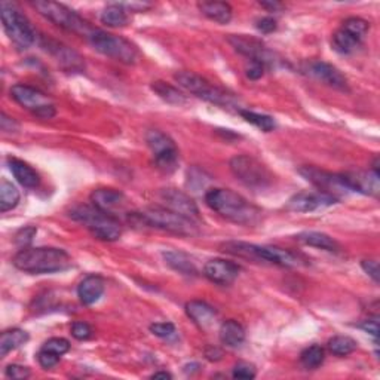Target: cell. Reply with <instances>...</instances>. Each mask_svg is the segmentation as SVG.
Returning a JSON list of instances; mask_svg holds the SVG:
<instances>
[{
    "instance_id": "e0dca14e",
    "label": "cell",
    "mask_w": 380,
    "mask_h": 380,
    "mask_svg": "<svg viewBox=\"0 0 380 380\" xmlns=\"http://www.w3.org/2000/svg\"><path fill=\"white\" fill-rule=\"evenodd\" d=\"M42 46L45 48V51L48 54L53 55L55 58L57 63L70 71H80L85 69V63L84 58H82L76 51H73L71 48L63 45L61 42H57V40L53 39H42Z\"/></svg>"
},
{
    "instance_id": "816d5d0a",
    "label": "cell",
    "mask_w": 380,
    "mask_h": 380,
    "mask_svg": "<svg viewBox=\"0 0 380 380\" xmlns=\"http://www.w3.org/2000/svg\"><path fill=\"white\" fill-rule=\"evenodd\" d=\"M263 8H266V9H269V11H276V9H280L281 8V5L280 3H268V2H263V3H260Z\"/></svg>"
},
{
    "instance_id": "44dd1931",
    "label": "cell",
    "mask_w": 380,
    "mask_h": 380,
    "mask_svg": "<svg viewBox=\"0 0 380 380\" xmlns=\"http://www.w3.org/2000/svg\"><path fill=\"white\" fill-rule=\"evenodd\" d=\"M105 290H106L105 280L98 275H89L87 278L82 280L78 287L79 300L87 306L94 305L101 299V296L105 294Z\"/></svg>"
},
{
    "instance_id": "d6a6232c",
    "label": "cell",
    "mask_w": 380,
    "mask_h": 380,
    "mask_svg": "<svg viewBox=\"0 0 380 380\" xmlns=\"http://www.w3.org/2000/svg\"><path fill=\"white\" fill-rule=\"evenodd\" d=\"M19 202V190L8 180L0 183V212H8L14 210Z\"/></svg>"
},
{
    "instance_id": "7dc6e473",
    "label": "cell",
    "mask_w": 380,
    "mask_h": 380,
    "mask_svg": "<svg viewBox=\"0 0 380 380\" xmlns=\"http://www.w3.org/2000/svg\"><path fill=\"white\" fill-rule=\"evenodd\" d=\"M276 21L273 18L271 17H264L262 19H259L257 21V28H259V32L264 33V35H269V33H273L275 30H276Z\"/></svg>"
},
{
    "instance_id": "ffe728a7",
    "label": "cell",
    "mask_w": 380,
    "mask_h": 380,
    "mask_svg": "<svg viewBox=\"0 0 380 380\" xmlns=\"http://www.w3.org/2000/svg\"><path fill=\"white\" fill-rule=\"evenodd\" d=\"M345 181L349 184L352 192L377 197L380 190V176L377 170L368 171H349L342 174Z\"/></svg>"
},
{
    "instance_id": "52a82bcc",
    "label": "cell",
    "mask_w": 380,
    "mask_h": 380,
    "mask_svg": "<svg viewBox=\"0 0 380 380\" xmlns=\"http://www.w3.org/2000/svg\"><path fill=\"white\" fill-rule=\"evenodd\" d=\"M33 6L40 15L48 19V21L67 30V32L89 37L96 30L92 28L89 23L85 21L78 12L71 11L66 5L49 2V0H37V2H33Z\"/></svg>"
},
{
    "instance_id": "d4e9b609",
    "label": "cell",
    "mask_w": 380,
    "mask_h": 380,
    "mask_svg": "<svg viewBox=\"0 0 380 380\" xmlns=\"http://www.w3.org/2000/svg\"><path fill=\"white\" fill-rule=\"evenodd\" d=\"M186 314L190 320L201 328H208L215 321V309L208 303L201 300H192L186 305Z\"/></svg>"
},
{
    "instance_id": "30bf717a",
    "label": "cell",
    "mask_w": 380,
    "mask_h": 380,
    "mask_svg": "<svg viewBox=\"0 0 380 380\" xmlns=\"http://www.w3.org/2000/svg\"><path fill=\"white\" fill-rule=\"evenodd\" d=\"M230 171L245 186L251 189H264L272 181V174L262 162L248 155H239L230 159Z\"/></svg>"
},
{
    "instance_id": "681fc988",
    "label": "cell",
    "mask_w": 380,
    "mask_h": 380,
    "mask_svg": "<svg viewBox=\"0 0 380 380\" xmlns=\"http://www.w3.org/2000/svg\"><path fill=\"white\" fill-rule=\"evenodd\" d=\"M359 328H363V330L368 334H372L374 338H377L379 336V323H377V318H374V320H367L364 321L361 325H359Z\"/></svg>"
},
{
    "instance_id": "277c9868",
    "label": "cell",
    "mask_w": 380,
    "mask_h": 380,
    "mask_svg": "<svg viewBox=\"0 0 380 380\" xmlns=\"http://www.w3.org/2000/svg\"><path fill=\"white\" fill-rule=\"evenodd\" d=\"M70 217L85 224L89 232L101 241H116L122 235V226L115 215L101 211L94 205H79L70 211Z\"/></svg>"
},
{
    "instance_id": "7402d4cb",
    "label": "cell",
    "mask_w": 380,
    "mask_h": 380,
    "mask_svg": "<svg viewBox=\"0 0 380 380\" xmlns=\"http://www.w3.org/2000/svg\"><path fill=\"white\" fill-rule=\"evenodd\" d=\"M125 201L123 193L116 189H97L91 193V202L101 211L113 214Z\"/></svg>"
},
{
    "instance_id": "603a6c76",
    "label": "cell",
    "mask_w": 380,
    "mask_h": 380,
    "mask_svg": "<svg viewBox=\"0 0 380 380\" xmlns=\"http://www.w3.org/2000/svg\"><path fill=\"white\" fill-rule=\"evenodd\" d=\"M162 257L165 260V263L170 266L171 269L176 272L186 275V276H194L198 273L197 263L193 262L189 254L177 251V250H171V251H163Z\"/></svg>"
},
{
    "instance_id": "f35d334b",
    "label": "cell",
    "mask_w": 380,
    "mask_h": 380,
    "mask_svg": "<svg viewBox=\"0 0 380 380\" xmlns=\"http://www.w3.org/2000/svg\"><path fill=\"white\" fill-rule=\"evenodd\" d=\"M150 332L152 334H155L156 337H161V338H171L176 336L177 330H176V325H174L172 323H155L150 325Z\"/></svg>"
},
{
    "instance_id": "e575fe53",
    "label": "cell",
    "mask_w": 380,
    "mask_h": 380,
    "mask_svg": "<svg viewBox=\"0 0 380 380\" xmlns=\"http://www.w3.org/2000/svg\"><path fill=\"white\" fill-rule=\"evenodd\" d=\"M325 359V351L320 345H312L306 347L300 354V363L306 370H315L321 367Z\"/></svg>"
},
{
    "instance_id": "b9f144b4",
    "label": "cell",
    "mask_w": 380,
    "mask_h": 380,
    "mask_svg": "<svg viewBox=\"0 0 380 380\" xmlns=\"http://www.w3.org/2000/svg\"><path fill=\"white\" fill-rule=\"evenodd\" d=\"M94 332H92V328L88 323L84 321H76L71 325V336H73L76 341H88V338L92 337Z\"/></svg>"
},
{
    "instance_id": "7a4b0ae2",
    "label": "cell",
    "mask_w": 380,
    "mask_h": 380,
    "mask_svg": "<svg viewBox=\"0 0 380 380\" xmlns=\"http://www.w3.org/2000/svg\"><path fill=\"white\" fill-rule=\"evenodd\" d=\"M17 269L26 273L44 275L55 273L70 268V255L55 246H36V248H21L12 259Z\"/></svg>"
},
{
    "instance_id": "f1b7e54d",
    "label": "cell",
    "mask_w": 380,
    "mask_h": 380,
    "mask_svg": "<svg viewBox=\"0 0 380 380\" xmlns=\"http://www.w3.org/2000/svg\"><path fill=\"white\" fill-rule=\"evenodd\" d=\"M296 239L305 245H309L314 246V248H320L325 251H338V248H341L332 236H328L323 232H303L297 235Z\"/></svg>"
},
{
    "instance_id": "bcb514c9",
    "label": "cell",
    "mask_w": 380,
    "mask_h": 380,
    "mask_svg": "<svg viewBox=\"0 0 380 380\" xmlns=\"http://www.w3.org/2000/svg\"><path fill=\"white\" fill-rule=\"evenodd\" d=\"M361 268L376 284H379V263L376 260H363Z\"/></svg>"
},
{
    "instance_id": "3957f363",
    "label": "cell",
    "mask_w": 380,
    "mask_h": 380,
    "mask_svg": "<svg viewBox=\"0 0 380 380\" xmlns=\"http://www.w3.org/2000/svg\"><path fill=\"white\" fill-rule=\"evenodd\" d=\"M220 248L226 254L255 263H271L282 266V268H299L303 264L299 255L289 250L278 248V246H262L242 241H228L223 242Z\"/></svg>"
},
{
    "instance_id": "4dcf8cb0",
    "label": "cell",
    "mask_w": 380,
    "mask_h": 380,
    "mask_svg": "<svg viewBox=\"0 0 380 380\" xmlns=\"http://www.w3.org/2000/svg\"><path fill=\"white\" fill-rule=\"evenodd\" d=\"M152 89L155 91L163 101L170 102V105L183 106L184 102H186V96H184L183 92L179 91L176 87L167 84V82H162V80L153 82Z\"/></svg>"
},
{
    "instance_id": "d6986e66",
    "label": "cell",
    "mask_w": 380,
    "mask_h": 380,
    "mask_svg": "<svg viewBox=\"0 0 380 380\" xmlns=\"http://www.w3.org/2000/svg\"><path fill=\"white\" fill-rule=\"evenodd\" d=\"M239 266L223 259H212L205 263L203 275L217 285H230L239 276Z\"/></svg>"
},
{
    "instance_id": "8d00e7d4",
    "label": "cell",
    "mask_w": 380,
    "mask_h": 380,
    "mask_svg": "<svg viewBox=\"0 0 380 380\" xmlns=\"http://www.w3.org/2000/svg\"><path fill=\"white\" fill-rule=\"evenodd\" d=\"M342 28L345 30V32H347L349 35H352L354 37H356L358 40H361L363 42V39L367 36L368 33V23L365 21V19L363 18H358V17H351V18H347L343 21V26Z\"/></svg>"
},
{
    "instance_id": "5bb4252c",
    "label": "cell",
    "mask_w": 380,
    "mask_h": 380,
    "mask_svg": "<svg viewBox=\"0 0 380 380\" xmlns=\"http://www.w3.org/2000/svg\"><path fill=\"white\" fill-rule=\"evenodd\" d=\"M229 44L235 48L236 53L246 57L250 61L262 63L266 69L275 64V54L259 39H254L245 35H232L229 37Z\"/></svg>"
},
{
    "instance_id": "ee69618b",
    "label": "cell",
    "mask_w": 380,
    "mask_h": 380,
    "mask_svg": "<svg viewBox=\"0 0 380 380\" xmlns=\"http://www.w3.org/2000/svg\"><path fill=\"white\" fill-rule=\"evenodd\" d=\"M60 358L61 356H58L55 354H51L48 351H44V349H40V351L37 352V361H39L40 367H44L46 370L55 367L60 363Z\"/></svg>"
},
{
    "instance_id": "8fae6325",
    "label": "cell",
    "mask_w": 380,
    "mask_h": 380,
    "mask_svg": "<svg viewBox=\"0 0 380 380\" xmlns=\"http://www.w3.org/2000/svg\"><path fill=\"white\" fill-rule=\"evenodd\" d=\"M11 97L26 110L42 119H51L55 116V105L42 91L33 87L17 84L11 88Z\"/></svg>"
},
{
    "instance_id": "2e32d148",
    "label": "cell",
    "mask_w": 380,
    "mask_h": 380,
    "mask_svg": "<svg viewBox=\"0 0 380 380\" xmlns=\"http://www.w3.org/2000/svg\"><path fill=\"white\" fill-rule=\"evenodd\" d=\"M337 201L321 192H302L297 193L287 202V210L293 212H314L327 207H332Z\"/></svg>"
},
{
    "instance_id": "f907efd6",
    "label": "cell",
    "mask_w": 380,
    "mask_h": 380,
    "mask_svg": "<svg viewBox=\"0 0 380 380\" xmlns=\"http://www.w3.org/2000/svg\"><path fill=\"white\" fill-rule=\"evenodd\" d=\"M152 379H172V374L168 373V372H156L152 374Z\"/></svg>"
},
{
    "instance_id": "ac0fdd59",
    "label": "cell",
    "mask_w": 380,
    "mask_h": 380,
    "mask_svg": "<svg viewBox=\"0 0 380 380\" xmlns=\"http://www.w3.org/2000/svg\"><path fill=\"white\" fill-rule=\"evenodd\" d=\"M307 71H309V75L312 78L323 82V84L337 91L349 92V84L346 76L333 64L325 63V61H314V63H311L309 67H307Z\"/></svg>"
},
{
    "instance_id": "836d02e7",
    "label": "cell",
    "mask_w": 380,
    "mask_h": 380,
    "mask_svg": "<svg viewBox=\"0 0 380 380\" xmlns=\"http://www.w3.org/2000/svg\"><path fill=\"white\" fill-rule=\"evenodd\" d=\"M328 351L336 356H346L356 351V342L349 336H334L327 343Z\"/></svg>"
},
{
    "instance_id": "1f68e13d",
    "label": "cell",
    "mask_w": 380,
    "mask_h": 380,
    "mask_svg": "<svg viewBox=\"0 0 380 380\" xmlns=\"http://www.w3.org/2000/svg\"><path fill=\"white\" fill-rule=\"evenodd\" d=\"M333 49L338 54H352L361 45V40H358L356 37H354L352 35H349L347 32H345L343 28L337 30V32L333 35V40H332Z\"/></svg>"
},
{
    "instance_id": "9c48e42d",
    "label": "cell",
    "mask_w": 380,
    "mask_h": 380,
    "mask_svg": "<svg viewBox=\"0 0 380 380\" xmlns=\"http://www.w3.org/2000/svg\"><path fill=\"white\" fill-rule=\"evenodd\" d=\"M89 44L94 46L97 53L113 58L123 64H136L138 60V49L129 40L120 36L110 35L102 30H94L88 37Z\"/></svg>"
},
{
    "instance_id": "4fadbf2b",
    "label": "cell",
    "mask_w": 380,
    "mask_h": 380,
    "mask_svg": "<svg viewBox=\"0 0 380 380\" xmlns=\"http://www.w3.org/2000/svg\"><path fill=\"white\" fill-rule=\"evenodd\" d=\"M147 145L155 156L158 168L171 172L179 165V150L176 143H174L167 134L162 131L152 129L146 134Z\"/></svg>"
},
{
    "instance_id": "9a60e30c",
    "label": "cell",
    "mask_w": 380,
    "mask_h": 380,
    "mask_svg": "<svg viewBox=\"0 0 380 380\" xmlns=\"http://www.w3.org/2000/svg\"><path fill=\"white\" fill-rule=\"evenodd\" d=\"M159 197H161V201L165 203V208L177 214H181L184 217H188L193 221L199 219L198 205L188 193H184L179 189L168 188V189H162L159 192Z\"/></svg>"
},
{
    "instance_id": "f546056e",
    "label": "cell",
    "mask_w": 380,
    "mask_h": 380,
    "mask_svg": "<svg viewBox=\"0 0 380 380\" xmlns=\"http://www.w3.org/2000/svg\"><path fill=\"white\" fill-rule=\"evenodd\" d=\"M128 11L125 8H123L120 3H113L109 5L105 11L101 12L100 19L101 23L107 26V27H113V28H119V27H125L128 24Z\"/></svg>"
},
{
    "instance_id": "7bdbcfd3",
    "label": "cell",
    "mask_w": 380,
    "mask_h": 380,
    "mask_svg": "<svg viewBox=\"0 0 380 380\" xmlns=\"http://www.w3.org/2000/svg\"><path fill=\"white\" fill-rule=\"evenodd\" d=\"M32 372H30L28 367L24 365H18V364H11L8 365L5 370V376L8 379H14V380H24L28 379Z\"/></svg>"
},
{
    "instance_id": "5b68a950",
    "label": "cell",
    "mask_w": 380,
    "mask_h": 380,
    "mask_svg": "<svg viewBox=\"0 0 380 380\" xmlns=\"http://www.w3.org/2000/svg\"><path fill=\"white\" fill-rule=\"evenodd\" d=\"M132 217L138 219L140 223L156 228L161 230H167L180 236H193L198 233V228L193 220L184 217L181 214L174 212L168 208L153 207L141 212H134Z\"/></svg>"
},
{
    "instance_id": "c3c4849f",
    "label": "cell",
    "mask_w": 380,
    "mask_h": 380,
    "mask_svg": "<svg viewBox=\"0 0 380 380\" xmlns=\"http://www.w3.org/2000/svg\"><path fill=\"white\" fill-rule=\"evenodd\" d=\"M0 128H2L3 132H17L19 125L14 118H9L5 113H2V116H0Z\"/></svg>"
},
{
    "instance_id": "d590c367",
    "label": "cell",
    "mask_w": 380,
    "mask_h": 380,
    "mask_svg": "<svg viewBox=\"0 0 380 380\" xmlns=\"http://www.w3.org/2000/svg\"><path fill=\"white\" fill-rule=\"evenodd\" d=\"M239 115L246 120L253 123L255 128H259L264 132H271L275 128V119L272 116L268 115H262V113H255V111H250V110H238Z\"/></svg>"
},
{
    "instance_id": "7c38bea8",
    "label": "cell",
    "mask_w": 380,
    "mask_h": 380,
    "mask_svg": "<svg viewBox=\"0 0 380 380\" xmlns=\"http://www.w3.org/2000/svg\"><path fill=\"white\" fill-rule=\"evenodd\" d=\"M299 174L311 184H314L318 192L325 193L336 201L352 193V189L349 188V184L345 181L342 174H333L315 167H302L299 170Z\"/></svg>"
},
{
    "instance_id": "ab89813d",
    "label": "cell",
    "mask_w": 380,
    "mask_h": 380,
    "mask_svg": "<svg viewBox=\"0 0 380 380\" xmlns=\"http://www.w3.org/2000/svg\"><path fill=\"white\" fill-rule=\"evenodd\" d=\"M232 376L235 379H242V380H251L255 376H257V372H255V367L250 363H238L233 367Z\"/></svg>"
},
{
    "instance_id": "484cf974",
    "label": "cell",
    "mask_w": 380,
    "mask_h": 380,
    "mask_svg": "<svg viewBox=\"0 0 380 380\" xmlns=\"http://www.w3.org/2000/svg\"><path fill=\"white\" fill-rule=\"evenodd\" d=\"M220 342L228 347H239L245 342V328L235 320H228L220 325Z\"/></svg>"
},
{
    "instance_id": "4316f807",
    "label": "cell",
    "mask_w": 380,
    "mask_h": 380,
    "mask_svg": "<svg viewBox=\"0 0 380 380\" xmlns=\"http://www.w3.org/2000/svg\"><path fill=\"white\" fill-rule=\"evenodd\" d=\"M199 11L219 24H228L232 19V6L226 2H201L198 3Z\"/></svg>"
},
{
    "instance_id": "f6af8a7d",
    "label": "cell",
    "mask_w": 380,
    "mask_h": 380,
    "mask_svg": "<svg viewBox=\"0 0 380 380\" xmlns=\"http://www.w3.org/2000/svg\"><path fill=\"white\" fill-rule=\"evenodd\" d=\"M266 71V66H263L262 63H255V61H250V66L245 69V75L251 80H259L260 78H263Z\"/></svg>"
},
{
    "instance_id": "cb8c5ba5",
    "label": "cell",
    "mask_w": 380,
    "mask_h": 380,
    "mask_svg": "<svg viewBox=\"0 0 380 380\" xmlns=\"http://www.w3.org/2000/svg\"><path fill=\"white\" fill-rule=\"evenodd\" d=\"M8 165H9V170L12 171L17 181L21 184V186L28 188V189H35L40 184L39 174L36 172V170L30 167L28 163L19 161V159H15V158H9Z\"/></svg>"
},
{
    "instance_id": "60d3db41",
    "label": "cell",
    "mask_w": 380,
    "mask_h": 380,
    "mask_svg": "<svg viewBox=\"0 0 380 380\" xmlns=\"http://www.w3.org/2000/svg\"><path fill=\"white\" fill-rule=\"evenodd\" d=\"M37 233V229L35 226H27V228L19 229L15 235V242L17 245L21 246V248H27V246L33 242V238Z\"/></svg>"
},
{
    "instance_id": "6da1fadb",
    "label": "cell",
    "mask_w": 380,
    "mask_h": 380,
    "mask_svg": "<svg viewBox=\"0 0 380 380\" xmlns=\"http://www.w3.org/2000/svg\"><path fill=\"white\" fill-rule=\"evenodd\" d=\"M205 202L208 207L220 214L223 219L236 224L251 226L259 223L260 210L246 201L242 194L230 189H211L205 193Z\"/></svg>"
},
{
    "instance_id": "8992f818",
    "label": "cell",
    "mask_w": 380,
    "mask_h": 380,
    "mask_svg": "<svg viewBox=\"0 0 380 380\" xmlns=\"http://www.w3.org/2000/svg\"><path fill=\"white\" fill-rule=\"evenodd\" d=\"M0 17L8 37L18 49H28L36 42V30L28 18L11 2L0 3Z\"/></svg>"
},
{
    "instance_id": "74e56055",
    "label": "cell",
    "mask_w": 380,
    "mask_h": 380,
    "mask_svg": "<svg viewBox=\"0 0 380 380\" xmlns=\"http://www.w3.org/2000/svg\"><path fill=\"white\" fill-rule=\"evenodd\" d=\"M40 349H44V351H48L51 354H55V355L61 356V355H64V354L69 352L70 343H69V341H66V338H63V337H53V338H49V341H46Z\"/></svg>"
},
{
    "instance_id": "83f0119b",
    "label": "cell",
    "mask_w": 380,
    "mask_h": 380,
    "mask_svg": "<svg viewBox=\"0 0 380 380\" xmlns=\"http://www.w3.org/2000/svg\"><path fill=\"white\" fill-rule=\"evenodd\" d=\"M28 338V333L21 330V328H11V330L3 332L0 336V358H5L9 352L26 345Z\"/></svg>"
},
{
    "instance_id": "ba28073f",
    "label": "cell",
    "mask_w": 380,
    "mask_h": 380,
    "mask_svg": "<svg viewBox=\"0 0 380 380\" xmlns=\"http://www.w3.org/2000/svg\"><path fill=\"white\" fill-rule=\"evenodd\" d=\"M174 79H176L177 84L183 89H186L198 98L212 102L215 106L224 109L236 106V98L233 97V94H229L228 91L211 85L207 79L193 73V71H179V73L174 75Z\"/></svg>"
}]
</instances>
